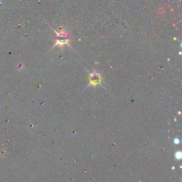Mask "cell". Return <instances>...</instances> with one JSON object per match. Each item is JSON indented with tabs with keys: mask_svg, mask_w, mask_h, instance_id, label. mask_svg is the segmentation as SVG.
<instances>
[{
	"mask_svg": "<svg viewBox=\"0 0 182 182\" xmlns=\"http://www.w3.org/2000/svg\"><path fill=\"white\" fill-rule=\"evenodd\" d=\"M101 81V77L100 75L97 73H93V74H91L90 76V82L92 85H97L99 84Z\"/></svg>",
	"mask_w": 182,
	"mask_h": 182,
	"instance_id": "6da1fadb",
	"label": "cell"
},
{
	"mask_svg": "<svg viewBox=\"0 0 182 182\" xmlns=\"http://www.w3.org/2000/svg\"><path fill=\"white\" fill-rule=\"evenodd\" d=\"M68 38L67 35L65 33H59L57 36V39H56V44H61L63 45L64 44H68Z\"/></svg>",
	"mask_w": 182,
	"mask_h": 182,
	"instance_id": "7a4b0ae2",
	"label": "cell"
}]
</instances>
